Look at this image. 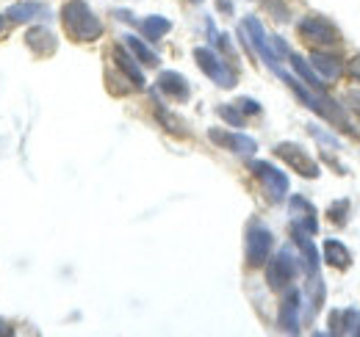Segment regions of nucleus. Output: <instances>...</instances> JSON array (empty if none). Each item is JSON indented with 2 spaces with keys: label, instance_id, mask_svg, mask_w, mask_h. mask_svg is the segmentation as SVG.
Wrapping results in <instances>:
<instances>
[{
  "label": "nucleus",
  "instance_id": "nucleus-15",
  "mask_svg": "<svg viewBox=\"0 0 360 337\" xmlns=\"http://www.w3.org/2000/svg\"><path fill=\"white\" fill-rule=\"evenodd\" d=\"M311 67H314L316 75L321 78V84H324V81H327V84H335V81L341 78V72H344L341 61L333 58V55H327V53H314V55H311Z\"/></svg>",
  "mask_w": 360,
  "mask_h": 337
},
{
  "label": "nucleus",
  "instance_id": "nucleus-13",
  "mask_svg": "<svg viewBox=\"0 0 360 337\" xmlns=\"http://www.w3.org/2000/svg\"><path fill=\"white\" fill-rule=\"evenodd\" d=\"M158 88H161L169 100H175V103L188 100V94H191L188 81H186L180 72H172V70H167V72H161V75H158Z\"/></svg>",
  "mask_w": 360,
  "mask_h": 337
},
{
  "label": "nucleus",
  "instance_id": "nucleus-18",
  "mask_svg": "<svg viewBox=\"0 0 360 337\" xmlns=\"http://www.w3.org/2000/svg\"><path fill=\"white\" fill-rule=\"evenodd\" d=\"M6 17L14 20V22H28V20H37V17H47V6L45 3H17V6L8 8Z\"/></svg>",
  "mask_w": 360,
  "mask_h": 337
},
{
  "label": "nucleus",
  "instance_id": "nucleus-3",
  "mask_svg": "<svg viewBox=\"0 0 360 337\" xmlns=\"http://www.w3.org/2000/svg\"><path fill=\"white\" fill-rule=\"evenodd\" d=\"M194 61H197V67H200L217 86H222V88L236 86V75L230 72V67H227L214 50H208V47H194Z\"/></svg>",
  "mask_w": 360,
  "mask_h": 337
},
{
  "label": "nucleus",
  "instance_id": "nucleus-19",
  "mask_svg": "<svg viewBox=\"0 0 360 337\" xmlns=\"http://www.w3.org/2000/svg\"><path fill=\"white\" fill-rule=\"evenodd\" d=\"M139 28H141V34H144L150 42H158V39H164V34L172 28V22H169L167 17H158V14H153V17L141 20V22H139Z\"/></svg>",
  "mask_w": 360,
  "mask_h": 337
},
{
  "label": "nucleus",
  "instance_id": "nucleus-24",
  "mask_svg": "<svg viewBox=\"0 0 360 337\" xmlns=\"http://www.w3.org/2000/svg\"><path fill=\"white\" fill-rule=\"evenodd\" d=\"M347 213H349V199H341V202L330 205L327 216L333 218V224H344V221H347Z\"/></svg>",
  "mask_w": 360,
  "mask_h": 337
},
{
  "label": "nucleus",
  "instance_id": "nucleus-5",
  "mask_svg": "<svg viewBox=\"0 0 360 337\" xmlns=\"http://www.w3.org/2000/svg\"><path fill=\"white\" fill-rule=\"evenodd\" d=\"M300 37L314 47H330V44H338V31L333 28V22H327L324 17H305L300 22Z\"/></svg>",
  "mask_w": 360,
  "mask_h": 337
},
{
  "label": "nucleus",
  "instance_id": "nucleus-17",
  "mask_svg": "<svg viewBox=\"0 0 360 337\" xmlns=\"http://www.w3.org/2000/svg\"><path fill=\"white\" fill-rule=\"evenodd\" d=\"M25 42L31 47V53H37V55H53L56 53V37L47 31V28H31L28 31V37H25Z\"/></svg>",
  "mask_w": 360,
  "mask_h": 337
},
{
  "label": "nucleus",
  "instance_id": "nucleus-14",
  "mask_svg": "<svg viewBox=\"0 0 360 337\" xmlns=\"http://www.w3.org/2000/svg\"><path fill=\"white\" fill-rule=\"evenodd\" d=\"M291 216H294V221H297V227H302L308 235H316V230H319V221H316V211L314 205L305 199V197H291Z\"/></svg>",
  "mask_w": 360,
  "mask_h": 337
},
{
  "label": "nucleus",
  "instance_id": "nucleus-7",
  "mask_svg": "<svg viewBox=\"0 0 360 337\" xmlns=\"http://www.w3.org/2000/svg\"><path fill=\"white\" fill-rule=\"evenodd\" d=\"M271 252V232L264 224H252L250 232H247V263L252 268L264 265L269 260Z\"/></svg>",
  "mask_w": 360,
  "mask_h": 337
},
{
  "label": "nucleus",
  "instance_id": "nucleus-22",
  "mask_svg": "<svg viewBox=\"0 0 360 337\" xmlns=\"http://www.w3.org/2000/svg\"><path fill=\"white\" fill-rule=\"evenodd\" d=\"M288 58H291V67L297 70V75H300V78H305V84L311 86V88L319 91V88L324 86L321 84V78L314 72V67H308V64H305V58H302V55H297V53H291V50H288Z\"/></svg>",
  "mask_w": 360,
  "mask_h": 337
},
{
  "label": "nucleus",
  "instance_id": "nucleus-27",
  "mask_svg": "<svg viewBox=\"0 0 360 337\" xmlns=\"http://www.w3.org/2000/svg\"><path fill=\"white\" fill-rule=\"evenodd\" d=\"M219 8H222L225 14H230V11H233V3H230V0H219Z\"/></svg>",
  "mask_w": 360,
  "mask_h": 337
},
{
  "label": "nucleus",
  "instance_id": "nucleus-2",
  "mask_svg": "<svg viewBox=\"0 0 360 337\" xmlns=\"http://www.w3.org/2000/svg\"><path fill=\"white\" fill-rule=\"evenodd\" d=\"M277 75H280L285 84H288L291 88H294V91H297V94H300V100H302V103H305L311 111H316L319 117H324L327 122L338 125L341 130H349V127H347V119H344V111H341V108H338V105H335L330 97H324V94H316V88H311V86L305 88V86L300 84V81H294L291 75H285L283 70H280Z\"/></svg>",
  "mask_w": 360,
  "mask_h": 337
},
{
  "label": "nucleus",
  "instance_id": "nucleus-25",
  "mask_svg": "<svg viewBox=\"0 0 360 337\" xmlns=\"http://www.w3.org/2000/svg\"><path fill=\"white\" fill-rule=\"evenodd\" d=\"M236 108H238L241 114H261V105H258L255 100H250V97H241V100L236 103Z\"/></svg>",
  "mask_w": 360,
  "mask_h": 337
},
{
  "label": "nucleus",
  "instance_id": "nucleus-4",
  "mask_svg": "<svg viewBox=\"0 0 360 337\" xmlns=\"http://www.w3.org/2000/svg\"><path fill=\"white\" fill-rule=\"evenodd\" d=\"M294 277H297V257H294L291 249H280V252L269 260V268H266V282H269V288L280 291V288H285Z\"/></svg>",
  "mask_w": 360,
  "mask_h": 337
},
{
  "label": "nucleus",
  "instance_id": "nucleus-12",
  "mask_svg": "<svg viewBox=\"0 0 360 337\" xmlns=\"http://www.w3.org/2000/svg\"><path fill=\"white\" fill-rule=\"evenodd\" d=\"M300 301H302L300 291H288L283 307H280V326H283L288 335H297V332H300V307H302Z\"/></svg>",
  "mask_w": 360,
  "mask_h": 337
},
{
  "label": "nucleus",
  "instance_id": "nucleus-26",
  "mask_svg": "<svg viewBox=\"0 0 360 337\" xmlns=\"http://www.w3.org/2000/svg\"><path fill=\"white\" fill-rule=\"evenodd\" d=\"M349 75H352L355 81H360V55H355V58L349 61Z\"/></svg>",
  "mask_w": 360,
  "mask_h": 337
},
{
  "label": "nucleus",
  "instance_id": "nucleus-20",
  "mask_svg": "<svg viewBox=\"0 0 360 337\" xmlns=\"http://www.w3.org/2000/svg\"><path fill=\"white\" fill-rule=\"evenodd\" d=\"M324 260L333 265V268H347L352 263V254L349 249L341 244V241H327L324 244Z\"/></svg>",
  "mask_w": 360,
  "mask_h": 337
},
{
  "label": "nucleus",
  "instance_id": "nucleus-21",
  "mask_svg": "<svg viewBox=\"0 0 360 337\" xmlns=\"http://www.w3.org/2000/svg\"><path fill=\"white\" fill-rule=\"evenodd\" d=\"M122 39H125V47L134 53L141 64H147V67H158V55H155L147 44L141 42V39H136V37H131V34H128V37H122Z\"/></svg>",
  "mask_w": 360,
  "mask_h": 337
},
{
  "label": "nucleus",
  "instance_id": "nucleus-9",
  "mask_svg": "<svg viewBox=\"0 0 360 337\" xmlns=\"http://www.w3.org/2000/svg\"><path fill=\"white\" fill-rule=\"evenodd\" d=\"M241 31L250 37V42L255 44V50L264 55V61H266V67L269 70H274V72H280V58H277V53H271L269 47V39H266V34H264V25L255 20V17H247L244 22H241Z\"/></svg>",
  "mask_w": 360,
  "mask_h": 337
},
{
  "label": "nucleus",
  "instance_id": "nucleus-16",
  "mask_svg": "<svg viewBox=\"0 0 360 337\" xmlns=\"http://www.w3.org/2000/svg\"><path fill=\"white\" fill-rule=\"evenodd\" d=\"M114 61H117V67L122 70V75H125L136 88H144V72L139 70L134 55H128L122 47H114Z\"/></svg>",
  "mask_w": 360,
  "mask_h": 337
},
{
  "label": "nucleus",
  "instance_id": "nucleus-6",
  "mask_svg": "<svg viewBox=\"0 0 360 337\" xmlns=\"http://www.w3.org/2000/svg\"><path fill=\"white\" fill-rule=\"evenodd\" d=\"M250 168H252V174L264 183V188H266L271 202H280V199L285 197V191H288V177H285L280 168H274L271 164H266V161H252Z\"/></svg>",
  "mask_w": 360,
  "mask_h": 337
},
{
  "label": "nucleus",
  "instance_id": "nucleus-11",
  "mask_svg": "<svg viewBox=\"0 0 360 337\" xmlns=\"http://www.w3.org/2000/svg\"><path fill=\"white\" fill-rule=\"evenodd\" d=\"M330 332L333 335H355L360 337V310H333L330 312Z\"/></svg>",
  "mask_w": 360,
  "mask_h": 337
},
{
  "label": "nucleus",
  "instance_id": "nucleus-10",
  "mask_svg": "<svg viewBox=\"0 0 360 337\" xmlns=\"http://www.w3.org/2000/svg\"><path fill=\"white\" fill-rule=\"evenodd\" d=\"M208 136H211V141H214V144L225 147V150H230V152L252 155V152L258 150L255 138H250V136H244V133H230V130H219V127H214Z\"/></svg>",
  "mask_w": 360,
  "mask_h": 337
},
{
  "label": "nucleus",
  "instance_id": "nucleus-8",
  "mask_svg": "<svg viewBox=\"0 0 360 337\" xmlns=\"http://www.w3.org/2000/svg\"><path fill=\"white\" fill-rule=\"evenodd\" d=\"M274 155H277V158H283L288 166L294 168V171H300L302 177H311V180L319 177V166H316V161H311V158H308V152H305L302 147H297V144L283 141V144H277V147H274Z\"/></svg>",
  "mask_w": 360,
  "mask_h": 337
},
{
  "label": "nucleus",
  "instance_id": "nucleus-28",
  "mask_svg": "<svg viewBox=\"0 0 360 337\" xmlns=\"http://www.w3.org/2000/svg\"><path fill=\"white\" fill-rule=\"evenodd\" d=\"M0 335H11V329H8L6 324H0Z\"/></svg>",
  "mask_w": 360,
  "mask_h": 337
},
{
  "label": "nucleus",
  "instance_id": "nucleus-29",
  "mask_svg": "<svg viewBox=\"0 0 360 337\" xmlns=\"http://www.w3.org/2000/svg\"><path fill=\"white\" fill-rule=\"evenodd\" d=\"M0 28H3V17H0Z\"/></svg>",
  "mask_w": 360,
  "mask_h": 337
},
{
  "label": "nucleus",
  "instance_id": "nucleus-1",
  "mask_svg": "<svg viewBox=\"0 0 360 337\" xmlns=\"http://www.w3.org/2000/svg\"><path fill=\"white\" fill-rule=\"evenodd\" d=\"M61 20H64L67 34L75 42H94L103 34V22L94 17V11H91L84 0H70L61 8Z\"/></svg>",
  "mask_w": 360,
  "mask_h": 337
},
{
  "label": "nucleus",
  "instance_id": "nucleus-23",
  "mask_svg": "<svg viewBox=\"0 0 360 337\" xmlns=\"http://www.w3.org/2000/svg\"><path fill=\"white\" fill-rule=\"evenodd\" d=\"M219 117H222L225 122H230L233 127L244 125V114H241L236 105H219Z\"/></svg>",
  "mask_w": 360,
  "mask_h": 337
}]
</instances>
